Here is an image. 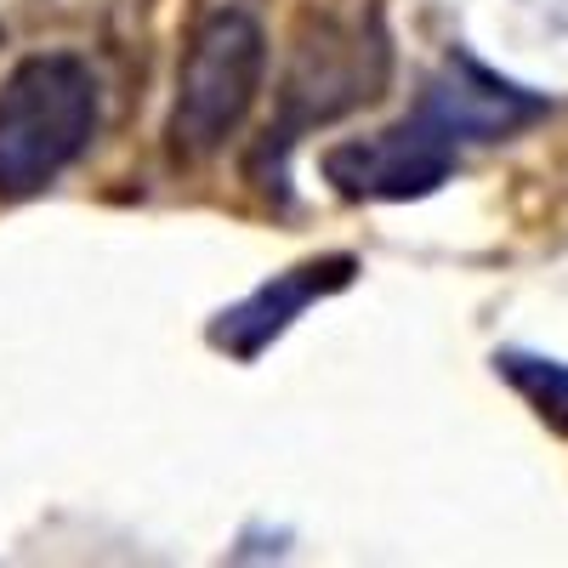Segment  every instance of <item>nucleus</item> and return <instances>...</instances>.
I'll return each mask as SVG.
<instances>
[{
    "mask_svg": "<svg viewBox=\"0 0 568 568\" xmlns=\"http://www.w3.org/2000/svg\"><path fill=\"white\" fill-rule=\"evenodd\" d=\"M347 278H353V262H313V267H296V273H278L273 284H262V291L245 296L233 313H222V324L211 329V342L227 347L233 358H256L307 302L342 291Z\"/></svg>",
    "mask_w": 568,
    "mask_h": 568,
    "instance_id": "4",
    "label": "nucleus"
},
{
    "mask_svg": "<svg viewBox=\"0 0 568 568\" xmlns=\"http://www.w3.org/2000/svg\"><path fill=\"white\" fill-rule=\"evenodd\" d=\"M506 375L540 404V415L568 426V369L562 364H551V358H506Z\"/></svg>",
    "mask_w": 568,
    "mask_h": 568,
    "instance_id": "5",
    "label": "nucleus"
},
{
    "mask_svg": "<svg viewBox=\"0 0 568 568\" xmlns=\"http://www.w3.org/2000/svg\"><path fill=\"white\" fill-rule=\"evenodd\" d=\"M267 74V34L251 12H211L176 74V103H171V149L182 160H205L227 149V136L245 125L256 109V91Z\"/></svg>",
    "mask_w": 568,
    "mask_h": 568,
    "instance_id": "3",
    "label": "nucleus"
},
{
    "mask_svg": "<svg viewBox=\"0 0 568 568\" xmlns=\"http://www.w3.org/2000/svg\"><path fill=\"white\" fill-rule=\"evenodd\" d=\"M98 131V74L69 52H45L0 85V194L29 200L52 187Z\"/></svg>",
    "mask_w": 568,
    "mask_h": 568,
    "instance_id": "2",
    "label": "nucleus"
},
{
    "mask_svg": "<svg viewBox=\"0 0 568 568\" xmlns=\"http://www.w3.org/2000/svg\"><path fill=\"white\" fill-rule=\"evenodd\" d=\"M546 109L551 103L535 91L455 58L426 85L415 114H404L393 131L329 149L324 176L347 200H420L455 171L471 142H506L511 131L535 125Z\"/></svg>",
    "mask_w": 568,
    "mask_h": 568,
    "instance_id": "1",
    "label": "nucleus"
}]
</instances>
